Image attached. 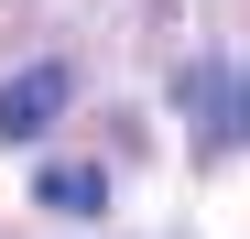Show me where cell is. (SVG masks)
Returning a JSON list of instances; mask_svg holds the SVG:
<instances>
[{
	"instance_id": "1",
	"label": "cell",
	"mask_w": 250,
	"mask_h": 239,
	"mask_svg": "<svg viewBox=\"0 0 250 239\" xmlns=\"http://www.w3.org/2000/svg\"><path fill=\"white\" fill-rule=\"evenodd\" d=\"M65 98H76V76L44 55V65H22L11 87H0V141H44L55 120H65Z\"/></svg>"
},
{
	"instance_id": "2",
	"label": "cell",
	"mask_w": 250,
	"mask_h": 239,
	"mask_svg": "<svg viewBox=\"0 0 250 239\" xmlns=\"http://www.w3.org/2000/svg\"><path fill=\"white\" fill-rule=\"evenodd\" d=\"M33 207H55V218H98V207H109V174H98V163H44V174H33Z\"/></svg>"
}]
</instances>
